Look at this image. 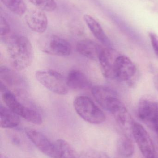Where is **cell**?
Wrapping results in <instances>:
<instances>
[{
	"mask_svg": "<svg viewBox=\"0 0 158 158\" xmlns=\"http://www.w3.org/2000/svg\"><path fill=\"white\" fill-rule=\"evenodd\" d=\"M9 62L14 69L22 71L31 64L33 50L29 40L22 35H12L6 42Z\"/></svg>",
	"mask_w": 158,
	"mask_h": 158,
	"instance_id": "6da1fadb",
	"label": "cell"
},
{
	"mask_svg": "<svg viewBox=\"0 0 158 158\" xmlns=\"http://www.w3.org/2000/svg\"><path fill=\"white\" fill-rule=\"evenodd\" d=\"M73 106L77 114L89 123L100 124L105 120L103 111L88 97H77L73 101Z\"/></svg>",
	"mask_w": 158,
	"mask_h": 158,
	"instance_id": "7a4b0ae2",
	"label": "cell"
},
{
	"mask_svg": "<svg viewBox=\"0 0 158 158\" xmlns=\"http://www.w3.org/2000/svg\"><path fill=\"white\" fill-rule=\"evenodd\" d=\"M37 81L49 91L58 95H66L69 88L66 79L55 70L45 69L37 71L35 73Z\"/></svg>",
	"mask_w": 158,
	"mask_h": 158,
	"instance_id": "3957f363",
	"label": "cell"
},
{
	"mask_svg": "<svg viewBox=\"0 0 158 158\" xmlns=\"http://www.w3.org/2000/svg\"><path fill=\"white\" fill-rule=\"evenodd\" d=\"M92 93L99 105L112 115L124 106L117 94L109 87L94 86L92 87Z\"/></svg>",
	"mask_w": 158,
	"mask_h": 158,
	"instance_id": "277c9868",
	"label": "cell"
},
{
	"mask_svg": "<svg viewBox=\"0 0 158 158\" xmlns=\"http://www.w3.org/2000/svg\"><path fill=\"white\" fill-rule=\"evenodd\" d=\"M0 79L1 92L10 91L18 96L26 92L27 84L25 80L14 70L6 67H1Z\"/></svg>",
	"mask_w": 158,
	"mask_h": 158,
	"instance_id": "5b68a950",
	"label": "cell"
},
{
	"mask_svg": "<svg viewBox=\"0 0 158 158\" xmlns=\"http://www.w3.org/2000/svg\"><path fill=\"white\" fill-rule=\"evenodd\" d=\"M39 49L44 53L58 56H67L71 52L69 42L57 36H51L40 42Z\"/></svg>",
	"mask_w": 158,
	"mask_h": 158,
	"instance_id": "8992f818",
	"label": "cell"
},
{
	"mask_svg": "<svg viewBox=\"0 0 158 158\" xmlns=\"http://www.w3.org/2000/svg\"><path fill=\"white\" fill-rule=\"evenodd\" d=\"M137 116L151 129L158 128V101L151 99H141L137 107Z\"/></svg>",
	"mask_w": 158,
	"mask_h": 158,
	"instance_id": "52a82bcc",
	"label": "cell"
},
{
	"mask_svg": "<svg viewBox=\"0 0 158 158\" xmlns=\"http://www.w3.org/2000/svg\"><path fill=\"white\" fill-rule=\"evenodd\" d=\"M133 136L141 153L145 158L155 157V148L153 141L143 126L135 122L131 131Z\"/></svg>",
	"mask_w": 158,
	"mask_h": 158,
	"instance_id": "ba28073f",
	"label": "cell"
},
{
	"mask_svg": "<svg viewBox=\"0 0 158 158\" xmlns=\"http://www.w3.org/2000/svg\"><path fill=\"white\" fill-rule=\"evenodd\" d=\"M26 132L29 139L45 155L50 158H61L57 144L53 143L44 135L32 129L27 130Z\"/></svg>",
	"mask_w": 158,
	"mask_h": 158,
	"instance_id": "9c48e42d",
	"label": "cell"
},
{
	"mask_svg": "<svg viewBox=\"0 0 158 158\" xmlns=\"http://www.w3.org/2000/svg\"><path fill=\"white\" fill-rule=\"evenodd\" d=\"M136 73L134 63L127 56L120 54L117 58L114 69V80L121 82H129Z\"/></svg>",
	"mask_w": 158,
	"mask_h": 158,
	"instance_id": "30bf717a",
	"label": "cell"
},
{
	"mask_svg": "<svg viewBox=\"0 0 158 158\" xmlns=\"http://www.w3.org/2000/svg\"><path fill=\"white\" fill-rule=\"evenodd\" d=\"M120 54L111 48L103 49L99 56L100 69L106 78L114 80V69L117 58Z\"/></svg>",
	"mask_w": 158,
	"mask_h": 158,
	"instance_id": "8fae6325",
	"label": "cell"
},
{
	"mask_svg": "<svg viewBox=\"0 0 158 158\" xmlns=\"http://www.w3.org/2000/svg\"><path fill=\"white\" fill-rule=\"evenodd\" d=\"M28 27L32 31L42 33L47 29L48 20L45 13L39 9H33L28 11L25 16Z\"/></svg>",
	"mask_w": 158,
	"mask_h": 158,
	"instance_id": "7c38bea8",
	"label": "cell"
},
{
	"mask_svg": "<svg viewBox=\"0 0 158 158\" xmlns=\"http://www.w3.org/2000/svg\"><path fill=\"white\" fill-rule=\"evenodd\" d=\"M103 48L98 44L91 40L79 41L76 44V50L80 54L88 59L98 60Z\"/></svg>",
	"mask_w": 158,
	"mask_h": 158,
	"instance_id": "4fadbf2b",
	"label": "cell"
},
{
	"mask_svg": "<svg viewBox=\"0 0 158 158\" xmlns=\"http://www.w3.org/2000/svg\"><path fill=\"white\" fill-rule=\"evenodd\" d=\"M69 88L74 90H82L87 89L92 85L89 79L84 73L79 70H71L66 78Z\"/></svg>",
	"mask_w": 158,
	"mask_h": 158,
	"instance_id": "5bb4252c",
	"label": "cell"
},
{
	"mask_svg": "<svg viewBox=\"0 0 158 158\" xmlns=\"http://www.w3.org/2000/svg\"><path fill=\"white\" fill-rule=\"evenodd\" d=\"M83 19L87 27L95 38L102 44L106 46L107 48H111L112 45L111 42L99 23L89 15H84Z\"/></svg>",
	"mask_w": 158,
	"mask_h": 158,
	"instance_id": "9a60e30c",
	"label": "cell"
},
{
	"mask_svg": "<svg viewBox=\"0 0 158 158\" xmlns=\"http://www.w3.org/2000/svg\"><path fill=\"white\" fill-rule=\"evenodd\" d=\"M2 99L9 109L19 117L25 118L30 108L25 106L20 103L16 97V95L10 91H6L3 93Z\"/></svg>",
	"mask_w": 158,
	"mask_h": 158,
	"instance_id": "2e32d148",
	"label": "cell"
},
{
	"mask_svg": "<svg viewBox=\"0 0 158 158\" xmlns=\"http://www.w3.org/2000/svg\"><path fill=\"white\" fill-rule=\"evenodd\" d=\"M20 118L18 115L8 108L0 106V124L1 128L11 129L18 126Z\"/></svg>",
	"mask_w": 158,
	"mask_h": 158,
	"instance_id": "e0dca14e",
	"label": "cell"
},
{
	"mask_svg": "<svg viewBox=\"0 0 158 158\" xmlns=\"http://www.w3.org/2000/svg\"><path fill=\"white\" fill-rule=\"evenodd\" d=\"M120 127L124 131L131 132L133 125L135 122L128 112L125 106L113 114Z\"/></svg>",
	"mask_w": 158,
	"mask_h": 158,
	"instance_id": "ac0fdd59",
	"label": "cell"
},
{
	"mask_svg": "<svg viewBox=\"0 0 158 158\" xmlns=\"http://www.w3.org/2000/svg\"><path fill=\"white\" fill-rule=\"evenodd\" d=\"M117 148L119 153L125 158L131 157L135 152L133 142L126 134L123 135L119 138L117 143Z\"/></svg>",
	"mask_w": 158,
	"mask_h": 158,
	"instance_id": "d6986e66",
	"label": "cell"
},
{
	"mask_svg": "<svg viewBox=\"0 0 158 158\" xmlns=\"http://www.w3.org/2000/svg\"><path fill=\"white\" fill-rule=\"evenodd\" d=\"M115 19V23L118 26L121 30L128 36L130 39L134 41L139 44H143V41L142 37L138 32H136L132 27H130L125 21L121 20L120 18L116 16Z\"/></svg>",
	"mask_w": 158,
	"mask_h": 158,
	"instance_id": "ffe728a7",
	"label": "cell"
},
{
	"mask_svg": "<svg viewBox=\"0 0 158 158\" xmlns=\"http://www.w3.org/2000/svg\"><path fill=\"white\" fill-rule=\"evenodd\" d=\"M56 143L61 158H80L77 152L66 141L59 139Z\"/></svg>",
	"mask_w": 158,
	"mask_h": 158,
	"instance_id": "44dd1931",
	"label": "cell"
},
{
	"mask_svg": "<svg viewBox=\"0 0 158 158\" xmlns=\"http://www.w3.org/2000/svg\"><path fill=\"white\" fill-rule=\"evenodd\" d=\"M2 3L16 15H21L25 14L27 6L23 0H1Z\"/></svg>",
	"mask_w": 158,
	"mask_h": 158,
	"instance_id": "7402d4cb",
	"label": "cell"
},
{
	"mask_svg": "<svg viewBox=\"0 0 158 158\" xmlns=\"http://www.w3.org/2000/svg\"><path fill=\"white\" fill-rule=\"evenodd\" d=\"M38 9L46 12H52L57 8L54 0H29Z\"/></svg>",
	"mask_w": 158,
	"mask_h": 158,
	"instance_id": "603a6c76",
	"label": "cell"
},
{
	"mask_svg": "<svg viewBox=\"0 0 158 158\" xmlns=\"http://www.w3.org/2000/svg\"><path fill=\"white\" fill-rule=\"evenodd\" d=\"M10 31V26L6 19L1 16L0 17V34L1 36H5L9 33Z\"/></svg>",
	"mask_w": 158,
	"mask_h": 158,
	"instance_id": "cb8c5ba5",
	"label": "cell"
},
{
	"mask_svg": "<svg viewBox=\"0 0 158 158\" xmlns=\"http://www.w3.org/2000/svg\"><path fill=\"white\" fill-rule=\"evenodd\" d=\"M149 36L153 50L158 58V35L154 32H150Z\"/></svg>",
	"mask_w": 158,
	"mask_h": 158,
	"instance_id": "d4e9b609",
	"label": "cell"
},
{
	"mask_svg": "<svg viewBox=\"0 0 158 158\" xmlns=\"http://www.w3.org/2000/svg\"><path fill=\"white\" fill-rule=\"evenodd\" d=\"M154 84L155 88L158 92V74H156L154 78Z\"/></svg>",
	"mask_w": 158,
	"mask_h": 158,
	"instance_id": "484cf974",
	"label": "cell"
},
{
	"mask_svg": "<svg viewBox=\"0 0 158 158\" xmlns=\"http://www.w3.org/2000/svg\"><path fill=\"white\" fill-rule=\"evenodd\" d=\"M1 158H5V157L1 156Z\"/></svg>",
	"mask_w": 158,
	"mask_h": 158,
	"instance_id": "4316f807",
	"label": "cell"
},
{
	"mask_svg": "<svg viewBox=\"0 0 158 158\" xmlns=\"http://www.w3.org/2000/svg\"><path fill=\"white\" fill-rule=\"evenodd\" d=\"M155 158V157H154V158Z\"/></svg>",
	"mask_w": 158,
	"mask_h": 158,
	"instance_id": "83f0119b",
	"label": "cell"
}]
</instances>
